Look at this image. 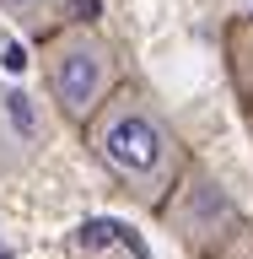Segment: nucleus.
Returning a JSON list of instances; mask_svg holds the SVG:
<instances>
[{
  "label": "nucleus",
  "instance_id": "20e7f679",
  "mask_svg": "<svg viewBox=\"0 0 253 259\" xmlns=\"http://www.w3.org/2000/svg\"><path fill=\"white\" fill-rule=\"evenodd\" d=\"M65 259H145V248L119 222H81L65 238Z\"/></svg>",
  "mask_w": 253,
  "mask_h": 259
},
{
  "label": "nucleus",
  "instance_id": "39448f33",
  "mask_svg": "<svg viewBox=\"0 0 253 259\" xmlns=\"http://www.w3.org/2000/svg\"><path fill=\"white\" fill-rule=\"evenodd\" d=\"M226 76H232V92L242 97V119L253 130V16H237L226 27Z\"/></svg>",
  "mask_w": 253,
  "mask_h": 259
},
{
  "label": "nucleus",
  "instance_id": "7ed1b4c3",
  "mask_svg": "<svg viewBox=\"0 0 253 259\" xmlns=\"http://www.w3.org/2000/svg\"><path fill=\"white\" fill-rule=\"evenodd\" d=\"M157 216H162V227H167L194 259H210L226 238H237L242 227H248L242 210L232 205V194H226L199 162H189V173L178 178V189L162 200Z\"/></svg>",
  "mask_w": 253,
  "mask_h": 259
},
{
  "label": "nucleus",
  "instance_id": "423d86ee",
  "mask_svg": "<svg viewBox=\"0 0 253 259\" xmlns=\"http://www.w3.org/2000/svg\"><path fill=\"white\" fill-rule=\"evenodd\" d=\"M0 16H11L16 32H27L32 44H43L54 27L70 22V0H0Z\"/></svg>",
  "mask_w": 253,
  "mask_h": 259
},
{
  "label": "nucleus",
  "instance_id": "f03ea898",
  "mask_svg": "<svg viewBox=\"0 0 253 259\" xmlns=\"http://www.w3.org/2000/svg\"><path fill=\"white\" fill-rule=\"evenodd\" d=\"M38 65H43L48 103L60 108V119H70V124H81V130L124 87L113 44L103 38V27L81 22V16H70L65 27H54L43 44H38Z\"/></svg>",
  "mask_w": 253,
  "mask_h": 259
},
{
  "label": "nucleus",
  "instance_id": "f257e3e1",
  "mask_svg": "<svg viewBox=\"0 0 253 259\" xmlns=\"http://www.w3.org/2000/svg\"><path fill=\"white\" fill-rule=\"evenodd\" d=\"M86 146L97 167L145 210H162V200L178 189V178L189 173V151L173 119L145 87L124 81L103 108L86 119Z\"/></svg>",
  "mask_w": 253,
  "mask_h": 259
},
{
  "label": "nucleus",
  "instance_id": "0eeeda50",
  "mask_svg": "<svg viewBox=\"0 0 253 259\" xmlns=\"http://www.w3.org/2000/svg\"><path fill=\"white\" fill-rule=\"evenodd\" d=\"M210 259H253V227H242L237 238H226V243H221V248H216Z\"/></svg>",
  "mask_w": 253,
  "mask_h": 259
}]
</instances>
